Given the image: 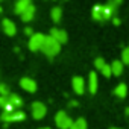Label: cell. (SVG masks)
Listing matches in <instances>:
<instances>
[{
  "mask_svg": "<svg viewBox=\"0 0 129 129\" xmlns=\"http://www.w3.org/2000/svg\"><path fill=\"white\" fill-rule=\"evenodd\" d=\"M72 88L78 96H82L85 93V81L81 76H75L72 79Z\"/></svg>",
  "mask_w": 129,
  "mask_h": 129,
  "instance_id": "cell-8",
  "label": "cell"
},
{
  "mask_svg": "<svg viewBox=\"0 0 129 129\" xmlns=\"http://www.w3.org/2000/svg\"><path fill=\"white\" fill-rule=\"evenodd\" d=\"M109 129H120V127H109Z\"/></svg>",
  "mask_w": 129,
  "mask_h": 129,
  "instance_id": "cell-30",
  "label": "cell"
},
{
  "mask_svg": "<svg viewBox=\"0 0 129 129\" xmlns=\"http://www.w3.org/2000/svg\"><path fill=\"white\" fill-rule=\"evenodd\" d=\"M30 5H32L30 0H17V2H15V6H14V12L18 14V15H21V14L24 12V9L29 8Z\"/></svg>",
  "mask_w": 129,
  "mask_h": 129,
  "instance_id": "cell-11",
  "label": "cell"
},
{
  "mask_svg": "<svg viewBox=\"0 0 129 129\" xmlns=\"http://www.w3.org/2000/svg\"><path fill=\"white\" fill-rule=\"evenodd\" d=\"M108 3H109V5H112L114 8H118V5H121V3H123V0H108Z\"/></svg>",
  "mask_w": 129,
  "mask_h": 129,
  "instance_id": "cell-24",
  "label": "cell"
},
{
  "mask_svg": "<svg viewBox=\"0 0 129 129\" xmlns=\"http://www.w3.org/2000/svg\"><path fill=\"white\" fill-rule=\"evenodd\" d=\"M2 27H3V32H5L8 37H14V35L17 34V26H15L14 21L9 20V18H5V20L2 21Z\"/></svg>",
  "mask_w": 129,
  "mask_h": 129,
  "instance_id": "cell-9",
  "label": "cell"
},
{
  "mask_svg": "<svg viewBox=\"0 0 129 129\" xmlns=\"http://www.w3.org/2000/svg\"><path fill=\"white\" fill-rule=\"evenodd\" d=\"M24 118H26V114L24 111H20V109H15L12 112H2V115H0V120L5 123H17V121H23Z\"/></svg>",
  "mask_w": 129,
  "mask_h": 129,
  "instance_id": "cell-3",
  "label": "cell"
},
{
  "mask_svg": "<svg viewBox=\"0 0 129 129\" xmlns=\"http://www.w3.org/2000/svg\"><path fill=\"white\" fill-rule=\"evenodd\" d=\"M24 34H26V35H29V37H32V35H34L32 27H26V29H24Z\"/></svg>",
  "mask_w": 129,
  "mask_h": 129,
  "instance_id": "cell-25",
  "label": "cell"
},
{
  "mask_svg": "<svg viewBox=\"0 0 129 129\" xmlns=\"http://www.w3.org/2000/svg\"><path fill=\"white\" fill-rule=\"evenodd\" d=\"M50 17H52V20H53L55 23H59L61 18H62V9H61L59 6H55V8L52 9V12H50Z\"/></svg>",
  "mask_w": 129,
  "mask_h": 129,
  "instance_id": "cell-19",
  "label": "cell"
},
{
  "mask_svg": "<svg viewBox=\"0 0 129 129\" xmlns=\"http://www.w3.org/2000/svg\"><path fill=\"white\" fill-rule=\"evenodd\" d=\"M0 14H2V8H0Z\"/></svg>",
  "mask_w": 129,
  "mask_h": 129,
  "instance_id": "cell-31",
  "label": "cell"
},
{
  "mask_svg": "<svg viewBox=\"0 0 129 129\" xmlns=\"http://www.w3.org/2000/svg\"><path fill=\"white\" fill-rule=\"evenodd\" d=\"M44 38H46V35H43V34H34V35L30 37V40H29V49H30L32 52L41 50L43 43H44Z\"/></svg>",
  "mask_w": 129,
  "mask_h": 129,
  "instance_id": "cell-5",
  "label": "cell"
},
{
  "mask_svg": "<svg viewBox=\"0 0 129 129\" xmlns=\"http://www.w3.org/2000/svg\"><path fill=\"white\" fill-rule=\"evenodd\" d=\"M30 112H32V117L35 120H43L47 114V108L43 102H34L30 105Z\"/></svg>",
  "mask_w": 129,
  "mask_h": 129,
  "instance_id": "cell-4",
  "label": "cell"
},
{
  "mask_svg": "<svg viewBox=\"0 0 129 129\" xmlns=\"http://www.w3.org/2000/svg\"><path fill=\"white\" fill-rule=\"evenodd\" d=\"M0 2H2V0H0Z\"/></svg>",
  "mask_w": 129,
  "mask_h": 129,
  "instance_id": "cell-32",
  "label": "cell"
},
{
  "mask_svg": "<svg viewBox=\"0 0 129 129\" xmlns=\"http://www.w3.org/2000/svg\"><path fill=\"white\" fill-rule=\"evenodd\" d=\"M100 73H102L105 78H109V76H112V72H111V66H109V64H105V67L100 70Z\"/></svg>",
  "mask_w": 129,
  "mask_h": 129,
  "instance_id": "cell-23",
  "label": "cell"
},
{
  "mask_svg": "<svg viewBox=\"0 0 129 129\" xmlns=\"http://www.w3.org/2000/svg\"><path fill=\"white\" fill-rule=\"evenodd\" d=\"M121 62H123V66L124 64H129V46L124 47L121 52Z\"/></svg>",
  "mask_w": 129,
  "mask_h": 129,
  "instance_id": "cell-20",
  "label": "cell"
},
{
  "mask_svg": "<svg viewBox=\"0 0 129 129\" xmlns=\"http://www.w3.org/2000/svg\"><path fill=\"white\" fill-rule=\"evenodd\" d=\"M93 18L97 20V21H102V17H103V6L102 5H94L93 6V12H91Z\"/></svg>",
  "mask_w": 129,
  "mask_h": 129,
  "instance_id": "cell-17",
  "label": "cell"
},
{
  "mask_svg": "<svg viewBox=\"0 0 129 129\" xmlns=\"http://www.w3.org/2000/svg\"><path fill=\"white\" fill-rule=\"evenodd\" d=\"M40 129H50V127H40Z\"/></svg>",
  "mask_w": 129,
  "mask_h": 129,
  "instance_id": "cell-29",
  "label": "cell"
},
{
  "mask_svg": "<svg viewBox=\"0 0 129 129\" xmlns=\"http://www.w3.org/2000/svg\"><path fill=\"white\" fill-rule=\"evenodd\" d=\"M115 11H117V8H114L112 5H109V3H106V5L103 6V17H102V21H106V20H111V18L114 17V14H115Z\"/></svg>",
  "mask_w": 129,
  "mask_h": 129,
  "instance_id": "cell-12",
  "label": "cell"
},
{
  "mask_svg": "<svg viewBox=\"0 0 129 129\" xmlns=\"http://www.w3.org/2000/svg\"><path fill=\"white\" fill-rule=\"evenodd\" d=\"M112 21H114V24H120V20L117 17H112Z\"/></svg>",
  "mask_w": 129,
  "mask_h": 129,
  "instance_id": "cell-27",
  "label": "cell"
},
{
  "mask_svg": "<svg viewBox=\"0 0 129 129\" xmlns=\"http://www.w3.org/2000/svg\"><path fill=\"white\" fill-rule=\"evenodd\" d=\"M105 64H106V62H105L103 58H96V59H94V67H96L97 70H102V69L105 67Z\"/></svg>",
  "mask_w": 129,
  "mask_h": 129,
  "instance_id": "cell-22",
  "label": "cell"
},
{
  "mask_svg": "<svg viewBox=\"0 0 129 129\" xmlns=\"http://www.w3.org/2000/svg\"><path fill=\"white\" fill-rule=\"evenodd\" d=\"M111 72H112L114 76H121V73H123V62L118 61V59L112 61L111 62Z\"/></svg>",
  "mask_w": 129,
  "mask_h": 129,
  "instance_id": "cell-14",
  "label": "cell"
},
{
  "mask_svg": "<svg viewBox=\"0 0 129 129\" xmlns=\"http://www.w3.org/2000/svg\"><path fill=\"white\" fill-rule=\"evenodd\" d=\"M124 112H126V115H127V117H129V106H127V108H126V111H124Z\"/></svg>",
  "mask_w": 129,
  "mask_h": 129,
  "instance_id": "cell-28",
  "label": "cell"
},
{
  "mask_svg": "<svg viewBox=\"0 0 129 129\" xmlns=\"http://www.w3.org/2000/svg\"><path fill=\"white\" fill-rule=\"evenodd\" d=\"M114 94L118 97V99H124L127 96V85L126 84H118L114 90Z\"/></svg>",
  "mask_w": 129,
  "mask_h": 129,
  "instance_id": "cell-15",
  "label": "cell"
},
{
  "mask_svg": "<svg viewBox=\"0 0 129 129\" xmlns=\"http://www.w3.org/2000/svg\"><path fill=\"white\" fill-rule=\"evenodd\" d=\"M78 105H79L78 100H70V102H69V106H70V108H76Z\"/></svg>",
  "mask_w": 129,
  "mask_h": 129,
  "instance_id": "cell-26",
  "label": "cell"
},
{
  "mask_svg": "<svg viewBox=\"0 0 129 129\" xmlns=\"http://www.w3.org/2000/svg\"><path fill=\"white\" fill-rule=\"evenodd\" d=\"M8 99H9V103L14 106V109H20V108L23 106V99H21L18 94H15V93H11Z\"/></svg>",
  "mask_w": 129,
  "mask_h": 129,
  "instance_id": "cell-13",
  "label": "cell"
},
{
  "mask_svg": "<svg viewBox=\"0 0 129 129\" xmlns=\"http://www.w3.org/2000/svg\"><path fill=\"white\" fill-rule=\"evenodd\" d=\"M97 87H99V79H97V73L96 72H91L90 76H88V90L91 94H96L97 93Z\"/></svg>",
  "mask_w": 129,
  "mask_h": 129,
  "instance_id": "cell-10",
  "label": "cell"
},
{
  "mask_svg": "<svg viewBox=\"0 0 129 129\" xmlns=\"http://www.w3.org/2000/svg\"><path fill=\"white\" fill-rule=\"evenodd\" d=\"M11 91H9V87L6 84H0V96H5V97H9Z\"/></svg>",
  "mask_w": 129,
  "mask_h": 129,
  "instance_id": "cell-21",
  "label": "cell"
},
{
  "mask_svg": "<svg viewBox=\"0 0 129 129\" xmlns=\"http://www.w3.org/2000/svg\"><path fill=\"white\" fill-rule=\"evenodd\" d=\"M41 52H43L47 58H53V56H56V55L61 52V44H59L58 41H55L50 35H47V37L44 38Z\"/></svg>",
  "mask_w": 129,
  "mask_h": 129,
  "instance_id": "cell-1",
  "label": "cell"
},
{
  "mask_svg": "<svg viewBox=\"0 0 129 129\" xmlns=\"http://www.w3.org/2000/svg\"><path fill=\"white\" fill-rule=\"evenodd\" d=\"M20 87L27 93H35L38 90V85L32 78H21L20 79Z\"/></svg>",
  "mask_w": 129,
  "mask_h": 129,
  "instance_id": "cell-7",
  "label": "cell"
},
{
  "mask_svg": "<svg viewBox=\"0 0 129 129\" xmlns=\"http://www.w3.org/2000/svg\"><path fill=\"white\" fill-rule=\"evenodd\" d=\"M87 127H88L87 120H85L84 117H79V118L73 120V124H72V127H70V129H87Z\"/></svg>",
  "mask_w": 129,
  "mask_h": 129,
  "instance_id": "cell-18",
  "label": "cell"
},
{
  "mask_svg": "<svg viewBox=\"0 0 129 129\" xmlns=\"http://www.w3.org/2000/svg\"><path fill=\"white\" fill-rule=\"evenodd\" d=\"M55 41H58L59 44H66L69 41V35L66 30H62V29H58V27H53L50 29V34H49Z\"/></svg>",
  "mask_w": 129,
  "mask_h": 129,
  "instance_id": "cell-6",
  "label": "cell"
},
{
  "mask_svg": "<svg viewBox=\"0 0 129 129\" xmlns=\"http://www.w3.org/2000/svg\"><path fill=\"white\" fill-rule=\"evenodd\" d=\"M55 123H56V127L59 129H70L73 124V120L72 117H69L66 111H58L55 115Z\"/></svg>",
  "mask_w": 129,
  "mask_h": 129,
  "instance_id": "cell-2",
  "label": "cell"
},
{
  "mask_svg": "<svg viewBox=\"0 0 129 129\" xmlns=\"http://www.w3.org/2000/svg\"><path fill=\"white\" fill-rule=\"evenodd\" d=\"M34 15H35V6H34V5H30L29 8H26V9H24V12H23L20 17H21V20H23V21H30V20L34 18Z\"/></svg>",
  "mask_w": 129,
  "mask_h": 129,
  "instance_id": "cell-16",
  "label": "cell"
}]
</instances>
